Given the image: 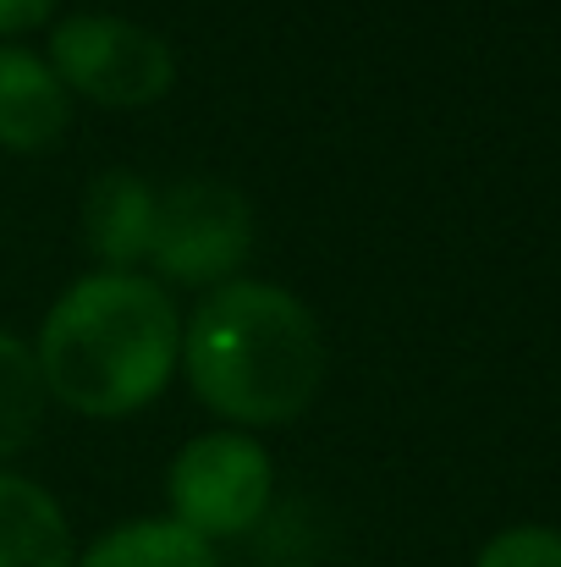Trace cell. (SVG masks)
Masks as SVG:
<instances>
[{
  "mask_svg": "<svg viewBox=\"0 0 561 567\" xmlns=\"http://www.w3.org/2000/svg\"><path fill=\"white\" fill-rule=\"evenodd\" d=\"M50 402L83 419H133L183 370V309L144 270H89L33 342Z\"/></svg>",
  "mask_w": 561,
  "mask_h": 567,
  "instance_id": "cell-1",
  "label": "cell"
},
{
  "mask_svg": "<svg viewBox=\"0 0 561 567\" xmlns=\"http://www.w3.org/2000/svg\"><path fill=\"white\" fill-rule=\"evenodd\" d=\"M183 375L231 430H276L314 408L325 385V331L298 292L237 276L209 287L183 320Z\"/></svg>",
  "mask_w": 561,
  "mask_h": 567,
  "instance_id": "cell-2",
  "label": "cell"
},
{
  "mask_svg": "<svg viewBox=\"0 0 561 567\" xmlns=\"http://www.w3.org/2000/svg\"><path fill=\"white\" fill-rule=\"evenodd\" d=\"M44 61L72 100L100 111H149L177 83V50L155 28L111 11H72L50 28Z\"/></svg>",
  "mask_w": 561,
  "mask_h": 567,
  "instance_id": "cell-3",
  "label": "cell"
},
{
  "mask_svg": "<svg viewBox=\"0 0 561 567\" xmlns=\"http://www.w3.org/2000/svg\"><path fill=\"white\" fill-rule=\"evenodd\" d=\"M259 220L248 193L215 177H183L155 198V231L144 254V276H155L166 292L172 287H226L242 276L253 254Z\"/></svg>",
  "mask_w": 561,
  "mask_h": 567,
  "instance_id": "cell-4",
  "label": "cell"
},
{
  "mask_svg": "<svg viewBox=\"0 0 561 567\" xmlns=\"http://www.w3.org/2000/svg\"><path fill=\"white\" fill-rule=\"evenodd\" d=\"M276 496V463L248 430H204L166 468L172 524L198 540H237L259 529Z\"/></svg>",
  "mask_w": 561,
  "mask_h": 567,
  "instance_id": "cell-5",
  "label": "cell"
},
{
  "mask_svg": "<svg viewBox=\"0 0 561 567\" xmlns=\"http://www.w3.org/2000/svg\"><path fill=\"white\" fill-rule=\"evenodd\" d=\"M72 127V94L33 44H0V150L44 155Z\"/></svg>",
  "mask_w": 561,
  "mask_h": 567,
  "instance_id": "cell-6",
  "label": "cell"
},
{
  "mask_svg": "<svg viewBox=\"0 0 561 567\" xmlns=\"http://www.w3.org/2000/svg\"><path fill=\"white\" fill-rule=\"evenodd\" d=\"M160 188L138 172H100L83 193V248L100 270H144Z\"/></svg>",
  "mask_w": 561,
  "mask_h": 567,
  "instance_id": "cell-7",
  "label": "cell"
},
{
  "mask_svg": "<svg viewBox=\"0 0 561 567\" xmlns=\"http://www.w3.org/2000/svg\"><path fill=\"white\" fill-rule=\"evenodd\" d=\"M77 540L66 507L28 474L0 468V567H72Z\"/></svg>",
  "mask_w": 561,
  "mask_h": 567,
  "instance_id": "cell-8",
  "label": "cell"
},
{
  "mask_svg": "<svg viewBox=\"0 0 561 567\" xmlns=\"http://www.w3.org/2000/svg\"><path fill=\"white\" fill-rule=\"evenodd\" d=\"M72 567H220V557L172 518H133L89 540Z\"/></svg>",
  "mask_w": 561,
  "mask_h": 567,
  "instance_id": "cell-9",
  "label": "cell"
},
{
  "mask_svg": "<svg viewBox=\"0 0 561 567\" xmlns=\"http://www.w3.org/2000/svg\"><path fill=\"white\" fill-rule=\"evenodd\" d=\"M44 413H50V391L39 375L33 342L0 331V468L39 441Z\"/></svg>",
  "mask_w": 561,
  "mask_h": 567,
  "instance_id": "cell-10",
  "label": "cell"
},
{
  "mask_svg": "<svg viewBox=\"0 0 561 567\" xmlns=\"http://www.w3.org/2000/svg\"><path fill=\"white\" fill-rule=\"evenodd\" d=\"M474 567H561V529L546 524H512L501 529Z\"/></svg>",
  "mask_w": 561,
  "mask_h": 567,
  "instance_id": "cell-11",
  "label": "cell"
},
{
  "mask_svg": "<svg viewBox=\"0 0 561 567\" xmlns=\"http://www.w3.org/2000/svg\"><path fill=\"white\" fill-rule=\"evenodd\" d=\"M61 11V0H0V44H17L22 33L44 28Z\"/></svg>",
  "mask_w": 561,
  "mask_h": 567,
  "instance_id": "cell-12",
  "label": "cell"
},
{
  "mask_svg": "<svg viewBox=\"0 0 561 567\" xmlns=\"http://www.w3.org/2000/svg\"><path fill=\"white\" fill-rule=\"evenodd\" d=\"M270 567H314V563H270Z\"/></svg>",
  "mask_w": 561,
  "mask_h": 567,
  "instance_id": "cell-13",
  "label": "cell"
}]
</instances>
